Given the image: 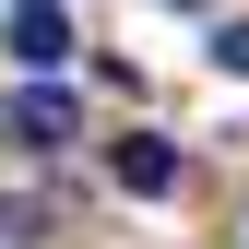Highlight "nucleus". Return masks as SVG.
Masks as SVG:
<instances>
[{
    "instance_id": "1",
    "label": "nucleus",
    "mask_w": 249,
    "mask_h": 249,
    "mask_svg": "<svg viewBox=\"0 0 249 249\" xmlns=\"http://www.w3.org/2000/svg\"><path fill=\"white\" fill-rule=\"evenodd\" d=\"M0 48H12L24 71H59V59H71V12H59V0H12V12H0Z\"/></svg>"
},
{
    "instance_id": "2",
    "label": "nucleus",
    "mask_w": 249,
    "mask_h": 249,
    "mask_svg": "<svg viewBox=\"0 0 249 249\" xmlns=\"http://www.w3.org/2000/svg\"><path fill=\"white\" fill-rule=\"evenodd\" d=\"M107 178H119L131 202H166V190H178V142H166V131H131V142L107 154Z\"/></svg>"
},
{
    "instance_id": "3",
    "label": "nucleus",
    "mask_w": 249,
    "mask_h": 249,
    "mask_svg": "<svg viewBox=\"0 0 249 249\" xmlns=\"http://www.w3.org/2000/svg\"><path fill=\"white\" fill-rule=\"evenodd\" d=\"M71 95H59V83H24V95H12V142H59V131H71Z\"/></svg>"
},
{
    "instance_id": "4",
    "label": "nucleus",
    "mask_w": 249,
    "mask_h": 249,
    "mask_svg": "<svg viewBox=\"0 0 249 249\" xmlns=\"http://www.w3.org/2000/svg\"><path fill=\"white\" fill-rule=\"evenodd\" d=\"M213 59H226V71L249 83V24H213Z\"/></svg>"
},
{
    "instance_id": "5",
    "label": "nucleus",
    "mask_w": 249,
    "mask_h": 249,
    "mask_svg": "<svg viewBox=\"0 0 249 249\" xmlns=\"http://www.w3.org/2000/svg\"><path fill=\"white\" fill-rule=\"evenodd\" d=\"M166 12H202V0H166Z\"/></svg>"
}]
</instances>
